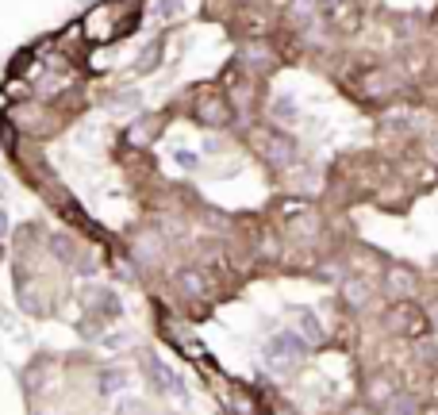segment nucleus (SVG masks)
Returning <instances> with one entry per match:
<instances>
[{"label": "nucleus", "mask_w": 438, "mask_h": 415, "mask_svg": "<svg viewBox=\"0 0 438 415\" xmlns=\"http://www.w3.org/2000/svg\"><path fill=\"white\" fill-rule=\"evenodd\" d=\"M427 415H438V408H431V411H427Z\"/></svg>", "instance_id": "nucleus-13"}, {"label": "nucleus", "mask_w": 438, "mask_h": 415, "mask_svg": "<svg viewBox=\"0 0 438 415\" xmlns=\"http://www.w3.org/2000/svg\"><path fill=\"white\" fill-rule=\"evenodd\" d=\"M388 285H392L396 292H412V277H407V273H392V277H388Z\"/></svg>", "instance_id": "nucleus-8"}, {"label": "nucleus", "mask_w": 438, "mask_h": 415, "mask_svg": "<svg viewBox=\"0 0 438 415\" xmlns=\"http://www.w3.org/2000/svg\"><path fill=\"white\" fill-rule=\"evenodd\" d=\"M419 408H415V400L412 396H392L388 400V415H415Z\"/></svg>", "instance_id": "nucleus-6"}, {"label": "nucleus", "mask_w": 438, "mask_h": 415, "mask_svg": "<svg viewBox=\"0 0 438 415\" xmlns=\"http://www.w3.org/2000/svg\"><path fill=\"white\" fill-rule=\"evenodd\" d=\"M277 112H281V119H292V100H289V97L277 100Z\"/></svg>", "instance_id": "nucleus-10"}, {"label": "nucleus", "mask_w": 438, "mask_h": 415, "mask_svg": "<svg viewBox=\"0 0 438 415\" xmlns=\"http://www.w3.org/2000/svg\"><path fill=\"white\" fill-rule=\"evenodd\" d=\"M116 415H142V400L123 396V400H116Z\"/></svg>", "instance_id": "nucleus-7"}, {"label": "nucleus", "mask_w": 438, "mask_h": 415, "mask_svg": "<svg viewBox=\"0 0 438 415\" xmlns=\"http://www.w3.org/2000/svg\"><path fill=\"white\" fill-rule=\"evenodd\" d=\"M4 235H8V215L0 212V239H4Z\"/></svg>", "instance_id": "nucleus-12"}, {"label": "nucleus", "mask_w": 438, "mask_h": 415, "mask_svg": "<svg viewBox=\"0 0 438 415\" xmlns=\"http://www.w3.org/2000/svg\"><path fill=\"white\" fill-rule=\"evenodd\" d=\"M142 370H146V381L154 384L158 392H166V396H173V392H181V377L169 370L166 362H158V357H146V365H142Z\"/></svg>", "instance_id": "nucleus-2"}, {"label": "nucleus", "mask_w": 438, "mask_h": 415, "mask_svg": "<svg viewBox=\"0 0 438 415\" xmlns=\"http://www.w3.org/2000/svg\"><path fill=\"white\" fill-rule=\"evenodd\" d=\"M300 327H304V338H308V343H319V338H323L319 319L311 316V311H300Z\"/></svg>", "instance_id": "nucleus-5"}, {"label": "nucleus", "mask_w": 438, "mask_h": 415, "mask_svg": "<svg viewBox=\"0 0 438 415\" xmlns=\"http://www.w3.org/2000/svg\"><path fill=\"white\" fill-rule=\"evenodd\" d=\"M123 384H127V377H123L119 370H108V373L100 377V392H104V396H116Z\"/></svg>", "instance_id": "nucleus-3"}, {"label": "nucleus", "mask_w": 438, "mask_h": 415, "mask_svg": "<svg viewBox=\"0 0 438 415\" xmlns=\"http://www.w3.org/2000/svg\"><path fill=\"white\" fill-rule=\"evenodd\" d=\"M342 292H346V300L354 308H361L369 300V285H361V281H346V289H342Z\"/></svg>", "instance_id": "nucleus-4"}, {"label": "nucleus", "mask_w": 438, "mask_h": 415, "mask_svg": "<svg viewBox=\"0 0 438 415\" xmlns=\"http://www.w3.org/2000/svg\"><path fill=\"white\" fill-rule=\"evenodd\" d=\"M262 154H265V162L277 166V169H284V166L297 162V146H292V139H289V135H265Z\"/></svg>", "instance_id": "nucleus-1"}, {"label": "nucleus", "mask_w": 438, "mask_h": 415, "mask_svg": "<svg viewBox=\"0 0 438 415\" xmlns=\"http://www.w3.org/2000/svg\"><path fill=\"white\" fill-rule=\"evenodd\" d=\"M373 400H388V384H385V381L373 384Z\"/></svg>", "instance_id": "nucleus-11"}, {"label": "nucleus", "mask_w": 438, "mask_h": 415, "mask_svg": "<svg viewBox=\"0 0 438 415\" xmlns=\"http://www.w3.org/2000/svg\"><path fill=\"white\" fill-rule=\"evenodd\" d=\"M54 250H58V258H65V262H73V247L65 239H54Z\"/></svg>", "instance_id": "nucleus-9"}]
</instances>
